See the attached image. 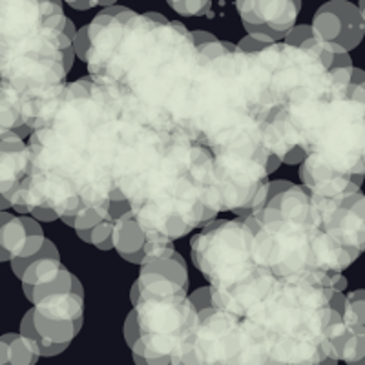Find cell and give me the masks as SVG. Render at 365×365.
I'll return each mask as SVG.
<instances>
[{
    "mask_svg": "<svg viewBox=\"0 0 365 365\" xmlns=\"http://www.w3.org/2000/svg\"><path fill=\"white\" fill-rule=\"evenodd\" d=\"M126 128L128 113L112 88L91 77L66 84L29 137L31 168L22 200L61 217L123 200L117 166Z\"/></svg>",
    "mask_w": 365,
    "mask_h": 365,
    "instance_id": "cell-1",
    "label": "cell"
},
{
    "mask_svg": "<svg viewBox=\"0 0 365 365\" xmlns=\"http://www.w3.org/2000/svg\"><path fill=\"white\" fill-rule=\"evenodd\" d=\"M91 79L106 84L133 115L187 135L200 51L192 31L159 13L104 8L90 22Z\"/></svg>",
    "mask_w": 365,
    "mask_h": 365,
    "instance_id": "cell-2",
    "label": "cell"
},
{
    "mask_svg": "<svg viewBox=\"0 0 365 365\" xmlns=\"http://www.w3.org/2000/svg\"><path fill=\"white\" fill-rule=\"evenodd\" d=\"M332 289L311 278H278L243 318L252 364H336L329 344Z\"/></svg>",
    "mask_w": 365,
    "mask_h": 365,
    "instance_id": "cell-3",
    "label": "cell"
},
{
    "mask_svg": "<svg viewBox=\"0 0 365 365\" xmlns=\"http://www.w3.org/2000/svg\"><path fill=\"white\" fill-rule=\"evenodd\" d=\"M245 221L254 230L256 259L278 278H311L334 287L341 272L356 262L318 223L312 195L303 185L274 195Z\"/></svg>",
    "mask_w": 365,
    "mask_h": 365,
    "instance_id": "cell-4",
    "label": "cell"
},
{
    "mask_svg": "<svg viewBox=\"0 0 365 365\" xmlns=\"http://www.w3.org/2000/svg\"><path fill=\"white\" fill-rule=\"evenodd\" d=\"M192 262L212 287L214 307L245 318L270 294L278 276L254 254L245 217L210 221L192 240Z\"/></svg>",
    "mask_w": 365,
    "mask_h": 365,
    "instance_id": "cell-5",
    "label": "cell"
},
{
    "mask_svg": "<svg viewBox=\"0 0 365 365\" xmlns=\"http://www.w3.org/2000/svg\"><path fill=\"white\" fill-rule=\"evenodd\" d=\"M305 148L338 170L365 174V103L340 91L327 104Z\"/></svg>",
    "mask_w": 365,
    "mask_h": 365,
    "instance_id": "cell-6",
    "label": "cell"
},
{
    "mask_svg": "<svg viewBox=\"0 0 365 365\" xmlns=\"http://www.w3.org/2000/svg\"><path fill=\"white\" fill-rule=\"evenodd\" d=\"M133 307L148 365L175 364L200 314L188 294L141 296Z\"/></svg>",
    "mask_w": 365,
    "mask_h": 365,
    "instance_id": "cell-7",
    "label": "cell"
},
{
    "mask_svg": "<svg viewBox=\"0 0 365 365\" xmlns=\"http://www.w3.org/2000/svg\"><path fill=\"white\" fill-rule=\"evenodd\" d=\"M22 318L21 332L31 338L42 356H55L66 351L79 334L84 322V291L81 282L70 291L41 296Z\"/></svg>",
    "mask_w": 365,
    "mask_h": 365,
    "instance_id": "cell-8",
    "label": "cell"
},
{
    "mask_svg": "<svg viewBox=\"0 0 365 365\" xmlns=\"http://www.w3.org/2000/svg\"><path fill=\"white\" fill-rule=\"evenodd\" d=\"M175 364H252L243 318L217 307L201 311Z\"/></svg>",
    "mask_w": 365,
    "mask_h": 365,
    "instance_id": "cell-9",
    "label": "cell"
},
{
    "mask_svg": "<svg viewBox=\"0 0 365 365\" xmlns=\"http://www.w3.org/2000/svg\"><path fill=\"white\" fill-rule=\"evenodd\" d=\"M312 212L338 245L356 257L365 252V195L360 190L336 197L312 195Z\"/></svg>",
    "mask_w": 365,
    "mask_h": 365,
    "instance_id": "cell-10",
    "label": "cell"
},
{
    "mask_svg": "<svg viewBox=\"0 0 365 365\" xmlns=\"http://www.w3.org/2000/svg\"><path fill=\"white\" fill-rule=\"evenodd\" d=\"M236 9L247 34L285 41L296 26L302 0H236Z\"/></svg>",
    "mask_w": 365,
    "mask_h": 365,
    "instance_id": "cell-11",
    "label": "cell"
},
{
    "mask_svg": "<svg viewBox=\"0 0 365 365\" xmlns=\"http://www.w3.org/2000/svg\"><path fill=\"white\" fill-rule=\"evenodd\" d=\"M312 26L332 44L354 50L365 35V19L360 8L349 0H331L314 13Z\"/></svg>",
    "mask_w": 365,
    "mask_h": 365,
    "instance_id": "cell-12",
    "label": "cell"
},
{
    "mask_svg": "<svg viewBox=\"0 0 365 365\" xmlns=\"http://www.w3.org/2000/svg\"><path fill=\"white\" fill-rule=\"evenodd\" d=\"M31 168V150L13 130L0 128V210L21 200V185Z\"/></svg>",
    "mask_w": 365,
    "mask_h": 365,
    "instance_id": "cell-13",
    "label": "cell"
},
{
    "mask_svg": "<svg viewBox=\"0 0 365 365\" xmlns=\"http://www.w3.org/2000/svg\"><path fill=\"white\" fill-rule=\"evenodd\" d=\"M302 185L318 197H336V195L358 192L364 182L365 174H347L336 166L325 161L322 155L311 154L299 166Z\"/></svg>",
    "mask_w": 365,
    "mask_h": 365,
    "instance_id": "cell-14",
    "label": "cell"
},
{
    "mask_svg": "<svg viewBox=\"0 0 365 365\" xmlns=\"http://www.w3.org/2000/svg\"><path fill=\"white\" fill-rule=\"evenodd\" d=\"M141 296L188 294L187 263L179 252L166 257H154L141 263L139 272Z\"/></svg>",
    "mask_w": 365,
    "mask_h": 365,
    "instance_id": "cell-15",
    "label": "cell"
},
{
    "mask_svg": "<svg viewBox=\"0 0 365 365\" xmlns=\"http://www.w3.org/2000/svg\"><path fill=\"white\" fill-rule=\"evenodd\" d=\"M285 42L287 44L298 46V48H303V50L314 53L327 68H331L332 61H334V57H336L338 48H340L338 44H332L331 41H327V38L319 34L318 29H316L312 24L294 26V28L287 34Z\"/></svg>",
    "mask_w": 365,
    "mask_h": 365,
    "instance_id": "cell-16",
    "label": "cell"
},
{
    "mask_svg": "<svg viewBox=\"0 0 365 365\" xmlns=\"http://www.w3.org/2000/svg\"><path fill=\"white\" fill-rule=\"evenodd\" d=\"M28 241V227L24 217H17L8 210H0V257L11 262L22 254Z\"/></svg>",
    "mask_w": 365,
    "mask_h": 365,
    "instance_id": "cell-17",
    "label": "cell"
},
{
    "mask_svg": "<svg viewBox=\"0 0 365 365\" xmlns=\"http://www.w3.org/2000/svg\"><path fill=\"white\" fill-rule=\"evenodd\" d=\"M42 356L41 349L24 334H4L0 338V364L2 365H34Z\"/></svg>",
    "mask_w": 365,
    "mask_h": 365,
    "instance_id": "cell-18",
    "label": "cell"
},
{
    "mask_svg": "<svg viewBox=\"0 0 365 365\" xmlns=\"http://www.w3.org/2000/svg\"><path fill=\"white\" fill-rule=\"evenodd\" d=\"M146 234L141 228L139 221H137L133 210H128L126 214L115 220L113 225V249L123 254H132L139 252L146 243Z\"/></svg>",
    "mask_w": 365,
    "mask_h": 365,
    "instance_id": "cell-19",
    "label": "cell"
},
{
    "mask_svg": "<svg viewBox=\"0 0 365 365\" xmlns=\"http://www.w3.org/2000/svg\"><path fill=\"white\" fill-rule=\"evenodd\" d=\"M110 205L112 201H106V203L96 205V207H90L86 210L75 214V216H64L61 220L71 227L73 230H83V228H93L96 225H99L101 221H104L110 216Z\"/></svg>",
    "mask_w": 365,
    "mask_h": 365,
    "instance_id": "cell-20",
    "label": "cell"
},
{
    "mask_svg": "<svg viewBox=\"0 0 365 365\" xmlns=\"http://www.w3.org/2000/svg\"><path fill=\"white\" fill-rule=\"evenodd\" d=\"M168 6L185 17H212V0H166Z\"/></svg>",
    "mask_w": 365,
    "mask_h": 365,
    "instance_id": "cell-21",
    "label": "cell"
},
{
    "mask_svg": "<svg viewBox=\"0 0 365 365\" xmlns=\"http://www.w3.org/2000/svg\"><path fill=\"white\" fill-rule=\"evenodd\" d=\"M113 225L115 220L108 216L91 228V245H96L99 250L113 249Z\"/></svg>",
    "mask_w": 365,
    "mask_h": 365,
    "instance_id": "cell-22",
    "label": "cell"
},
{
    "mask_svg": "<svg viewBox=\"0 0 365 365\" xmlns=\"http://www.w3.org/2000/svg\"><path fill=\"white\" fill-rule=\"evenodd\" d=\"M125 340L128 347L132 349L137 341L141 340V327H139V316H137L135 307L128 312L125 322Z\"/></svg>",
    "mask_w": 365,
    "mask_h": 365,
    "instance_id": "cell-23",
    "label": "cell"
},
{
    "mask_svg": "<svg viewBox=\"0 0 365 365\" xmlns=\"http://www.w3.org/2000/svg\"><path fill=\"white\" fill-rule=\"evenodd\" d=\"M188 298L192 299V303L195 305V309H197V312L205 311V309H210L214 307V298H212V287H201V289H197V291L190 292L188 294Z\"/></svg>",
    "mask_w": 365,
    "mask_h": 365,
    "instance_id": "cell-24",
    "label": "cell"
},
{
    "mask_svg": "<svg viewBox=\"0 0 365 365\" xmlns=\"http://www.w3.org/2000/svg\"><path fill=\"white\" fill-rule=\"evenodd\" d=\"M347 307L356 314L360 324L365 325V289H358L347 296Z\"/></svg>",
    "mask_w": 365,
    "mask_h": 365,
    "instance_id": "cell-25",
    "label": "cell"
},
{
    "mask_svg": "<svg viewBox=\"0 0 365 365\" xmlns=\"http://www.w3.org/2000/svg\"><path fill=\"white\" fill-rule=\"evenodd\" d=\"M88 50H90V26H84V28L79 29L77 38H75V51H77V57H79L81 61H84V63H86Z\"/></svg>",
    "mask_w": 365,
    "mask_h": 365,
    "instance_id": "cell-26",
    "label": "cell"
},
{
    "mask_svg": "<svg viewBox=\"0 0 365 365\" xmlns=\"http://www.w3.org/2000/svg\"><path fill=\"white\" fill-rule=\"evenodd\" d=\"M29 216L37 217L38 221H44V223H51L55 220H61L57 212L53 208H48V207H31L29 208Z\"/></svg>",
    "mask_w": 365,
    "mask_h": 365,
    "instance_id": "cell-27",
    "label": "cell"
},
{
    "mask_svg": "<svg viewBox=\"0 0 365 365\" xmlns=\"http://www.w3.org/2000/svg\"><path fill=\"white\" fill-rule=\"evenodd\" d=\"M77 34H79V31L75 29V24L70 21V19H68L66 28H64V31L61 34V46H63V51L66 50V48H70V46H75Z\"/></svg>",
    "mask_w": 365,
    "mask_h": 365,
    "instance_id": "cell-28",
    "label": "cell"
},
{
    "mask_svg": "<svg viewBox=\"0 0 365 365\" xmlns=\"http://www.w3.org/2000/svg\"><path fill=\"white\" fill-rule=\"evenodd\" d=\"M282 163L283 161H282V158H279V155H276V154H272V152H270L269 159H267V172H269V175L278 170L279 166H282Z\"/></svg>",
    "mask_w": 365,
    "mask_h": 365,
    "instance_id": "cell-29",
    "label": "cell"
},
{
    "mask_svg": "<svg viewBox=\"0 0 365 365\" xmlns=\"http://www.w3.org/2000/svg\"><path fill=\"white\" fill-rule=\"evenodd\" d=\"M97 6H103V0H79V2L73 6V9H79V11H86V9L97 8Z\"/></svg>",
    "mask_w": 365,
    "mask_h": 365,
    "instance_id": "cell-30",
    "label": "cell"
},
{
    "mask_svg": "<svg viewBox=\"0 0 365 365\" xmlns=\"http://www.w3.org/2000/svg\"><path fill=\"white\" fill-rule=\"evenodd\" d=\"M192 37H194L195 46H201L205 44V42H210L216 38L212 34H207V31H192Z\"/></svg>",
    "mask_w": 365,
    "mask_h": 365,
    "instance_id": "cell-31",
    "label": "cell"
},
{
    "mask_svg": "<svg viewBox=\"0 0 365 365\" xmlns=\"http://www.w3.org/2000/svg\"><path fill=\"white\" fill-rule=\"evenodd\" d=\"M75 57H77V51H75V46H70V48H66V50H64V64H66L68 73H70V70H71V68H73Z\"/></svg>",
    "mask_w": 365,
    "mask_h": 365,
    "instance_id": "cell-32",
    "label": "cell"
},
{
    "mask_svg": "<svg viewBox=\"0 0 365 365\" xmlns=\"http://www.w3.org/2000/svg\"><path fill=\"white\" fill-rule=\"evenodd\" d=\"M123 259H126V262L130 263H137V265H141L143 259H145V250H139V252H132V254H123Z\"/></svg>",
    "mask_w": 365,
    "mask_h": 365,
    "instance_id": "cell-33",
    "label": "cell"
},
{
    "mask_svg": "<svg viewBox=\"0 0 365 365\" xmlns=\"http://www.w3.org/2000/svg\"><path fill=\"white\" fill-rule=\"evenodd\" d=\"M139 298H141V289H139V283L135 282L132 285V289H130V302H132V305H137Z\"/></svg>",
    "mask_w": 365,
    "mask_h": 365,
    "instance_id": "cell-34",
    "label": "cell"
},
{
    "mask_svg": "<svg viewBox=\"0 0 365 365\" xmlns=\"http://www.w3.org/2000/svg\"><path fill=\"white\" fill-rule=\"evenodd\" d=\"M334 289H336V291H345V289H347V279L344 278V274H341L340 278H338V282L334 283Z\"/></svg>",
    "mask_w": 365,
    "mask_h": 365,
    "instance_id": "cell-35",
    "label": "cell"
},
{
    "mask_svg": "<svg viewBox=\"0 0 365 365\" xmlns=\"http://www.w3.org/2000/svg\"><path fill=\"white\" fill-rule=\"evenodd\" d=\"M117 0H103V8H110V6L115 4Z\"/></svg>",
    "mask_w": 365,
    "mask_h": 365,
    "instance_id": "cell-36",
    "label": "cell"
},
{
    "mask_svg": "<svg viewBox=\"0 0 365 365\" xmlns=\"http://www.w3.org/2000/svg\"><path fill=\"white\" fill-rule=\"evenodd\" d=\"M358 8H360L361 15H364V19H365V0H360V2H358Z\"/></svg>",
    "mask_w": 365,
    "mask_h": 365,
    "instance_id": "cell-37",
    "label": "cell"
},
{
    "mask_svg": "<svg viewBox=\"0 0 365 365\" xmlns=\"http://www.w3.org/2000/svg\"><path fill=\"white\" fill-rule=\"evenodd\" d=\"M64 2H68V4H70L71 8H73V6L77 4V2H79V0H64Z\"/></svg>",
    "mask_w": 365,
    "mask_h": 365,
    "instance_id": "cell-38",
    "label": "cell"
},
{
    "mask_svg": "<svg viewBox=\"0 0 365 365\" xmlns=\"http://www.w3.org/2000/svg\"><path fill=\"white\" fill-rule=\"evenodd\" d=\"M358 365H365V356L361 358V361H360V364H358Z\"/></svg>",
    "mask_w": 365,
    "mask_h": 365,
    "instance_id": "cell-39",
    "label": "cell"
}]
</instances>
